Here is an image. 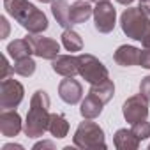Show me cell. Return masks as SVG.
<instances>
[{
    "label": "cell",
    "instance_id": "6da1fadb",
    "mask_svg": "<svg viewBox=\"0 0 150 150\" xmlns=\"http://www.w3.org/2000/svg\"><path fill=\"white\" fill-rule=\"evenodd\" d=\"M4 7L28 34H42L50 27L46 14L28 0H4Z\"/></svg>",
    "mask_w": 150,
    "mask_h": 150
},
{
    "label": "cell",
    "instance_id": "7a4b0ae2",
    "mask_svg": "<svg viewBox=\"0 0 150 150\" xmlns=\"http://www.w3.org/2000/svg\"><path fill=\"white\" fill-rule=\"evenodd\" d=\"M50 96L44 90H35L30 99V108L23 124V132L28 138H41L50 125Z\"/></svg>",
    "mask_w": 150,
    "mask_h": 150
},
{
    "label": "cell",
    "instance_id": "3957f363",
    "mask_svg": "<svg viewBox=\"0 0 150 150\" xmlns=\"http://www.w3.org/2000/svg\"><path fill=\"white\" fill-rule=\"evenodd\" d=\"M72 143L74 146H78L81 150H96V148L104 150L106 148L104 131L99 124L92 122L90 118H83V122H80V125L74 131Z\"/></svg>",
    "mask_w": 150,
    "mask_h": 150
},
{
    "label": "cell",
    "instance_id": "277c9868",
    "mask_svg": "<svg viewBox=\"0 0 150 150\" xmlns=\"http://www.w3.org/2000/svg\"><path fill=\"white\" fill-rule=\"evenodd\" d=\"M122 32L132 41H143L146 34H150V16L145 14L139 7H129L120 16Z\"/></svg>",
    "mask_w": 150,
    "mask_h": 150
},
{
    "label": "cell",
    "instance_id": "5b68a950",
    "mask_svg": "<svg viewBox=\"0 0 150 150\" xmlns=\"http://www.w3.org/2000/svg\"><path fill=\"white\" fill-rule=\"evenodd\" d=\"M78 64H80V76L90 85H97L110 78L108 67L97 57H94L90 53L78 55Z\"/></svg>",
    "mask_w": 150,
    "mask_h": 150
},
{
    "label": "cell",
    "instance_id": "8992f818",
    "mask_svg": "<svg viewBox=\"0 0 150 150\" xmlns=\"http://www.w3.org/2000/svg\"><path fill=\"white\" fill-rule=\"evenodd\" d=\"M25 97L23 85L14 78H6L0 81V108L16 110Z\"/></svg>",
    "mask_w": 150,
    "mask_h": 150
},
{
    "label": "cell",
    "instance_id": "52a82bcc",
    "mask_svg": "<svg viewBox=\"0 0 150 150\" xmlns=\"http://www.w3.org/2000/svg\"><path fill=\"white\" fill-rule=\"evenodd\" d=\"M117 25V9L110 0L96 4L94 7V27L99 34H110L113 32Z\"/></svg>",
    "mask_w": 150,
    "mask_h": 150
},
{
    "label": "cell",
    "instance_id": "ba28073f",
    "mask_svg": "<svg viewBox=\"0 0 150 150\" xmlns=\"http://www.w3.org/2000/svg\"><path fill=\"white\" fill-rule=\"evenodd\" d=\"M148 103L150 101L143 94H136V96L127 97V101L122 106V113H124L125 122L132 125V124H136L139 120H146V117H148Z\"/></svg>",
    "mask_w": 150,
    "mask_h": 150
},
{
    "label": "cell",
    "instance_id": "9c48e42d",
    "mask_svg": "<svg viewBox=\"0 0 150 150\" xmlns=\"http://www.w3.org/2000/svg\"><path fill=\"white\" fill-rule=\"evenodd\" d=\"M27 39L32 44L34 55L39 57V58L55 60L60 55V44L51 37H44V35H39V34H28Z\"/></svg>",
    "mask_w": 150,
    "mask_h": 150
},
{
    "label": "cell",
    "instance_id": "30bf717a",
    "mask_svg": "<svg viewBox=\"0 0 150 150\" xmlns=\"http://www.w3.org/2000/svg\"><path fill=\"white\" fill-rule=\"evenodd\" d=\"M58 97L65 104H78L83 99V87L78 80H74V76H69L60 81L58 85Z\"/></svg>",
    "mask_w": 150,
    "mask_h": 150
},
{
    "label": "cell",
    "instance_id": "8fae6325",
    "mask_svg": "<svg viewBox=\"0 0 150 150\" xmlns=\"http://www.w3.org/2000/svg\"><path fill=\"white\" fill-rule=\"evenodd\" d=\"M21 117L16 110H2L0 113V132L6 138H14L23 131Z\"/></svg>",
    "mask_w": 150,
    "mask_h": 150
},
{
    "label": "cell",
    "instance_id": "7c38bea8",
    "mask_svg": "<svg viewBox=\"0 0 150 150\" xmlns=\"http://www.w3.org/2000/svg\"><path fill=\"white\" fill-rule=\"evenodd\" d=\"M51 69L57 74L64 76V78L76 76V74H80L78 57H74V55H58L55 60H51Z\"/></svg>",
    "mask_w": 150,
    "mask_h": 150
},
{
    "label": "cell",
    "instance_id": "4fadbf2b",
    "mask_svg": "<svg viewBox=\"0 0 150 150\" xmlns=\"http://www.w3.org/2000/svg\"><path fill=\"white\" fill-rule=\"evenodd\" d=\"M139 53H141L139 48L131 44H122L113 53V58L122 67H132V65H139Z\"/></svg>",
    "mask_w": 150,
    "mask_h": 150
},
{
    "label": "cell",
    "instance_id": "5bb4252c",
    "mask_svg": "<svg viewBox=\"0 0 150 150\" xmlns=\"http://www.w3.org/2000/svg\"><path fill=\"white\" fill-rule=\"evenodd\" d=\"M90 16H94V7L90 6V0H76V2L71 6V23H72V27L85 23Z\"/></svg>",
    "mask_w": 150,
    "mask_h": 150
},
{
    "label": "cell",
    "instance_id": "9a60e30c",
    "mask_svg": "<svg viewBox=\"0 0 150 150\" xmlns=\"http://www.w3.org/2000/svg\"><path fill=\"white\" fill-rule=\"evenodd\" d=\"M51 13H53V18L57 20V23L67 30V28H72V23H71V6L67 0H55L51 2Z\"/></svg>",
    "mask_w": 150,
    "mask_h": 150
},
{
    "label": "cell",
    "instance_id": "2e32d148",
    "mask_svg": "<svg viewBox=\"0 0 150 150\" xmlns=\"http://www.w3.org/2000/svg\"><path fill=\"white\" fill-rule=\"evenodd\" d=\"M103 106H104V103H103L99 97H96L94 94H88V96H87L85 99H81V103H80V113H81L83 118L94 120V118H97V117L103 113Z\"/></svg>",
    "mask_w": 150,
    "mask_h": 150
},
{
    "label": "cell",
    "instance_id": "e0dca14e",
    "mask_svg": "<svg viewBox=\"0 0 150 150\" xmlns=\"http://www.w3.org/2000/svg\"><path fill=\"white\" fill-rule=\"evenodd\" d=\"M113 145L118 150H136L139 146V139L132 129H118L113 136Z\"/></svg>",
    "mask_w": 150,
    "mask_h": 150
},
{
    "label": "cell",
    "instance_id": "ac0fdd59",
    "mask_svg": "<svg viewBox=\"0 0 150 150\" xmlns=\"http://www.w3.org/2000/svg\"><path fill=\"white\" fill-rule=\"evenodd\" d=\"M7 53L13 60H20V58H25V57H30L34 55V50H32V44L28 42L27 37L23 39H14L7 44Z\"/></svg>",
    "mask_w": 150,
    "mask_h": 150
},
{
    "label": "cell",
    "instance_id": "d6986e66",
    "mask_svg": "<svg viewBox=\"0 0 150 150\" xmlns=\"http://www.w3.org/2000/svg\"><path fill=\"white\" fill-rule=\"evenodd\" d=\"M48 131L51 132L53 138H65L69 134V122H67L65 115H62V113H51Z\"/></svg>",
    "mask_w": 150,
    "mask_h": 150
},
{
    "label": "cell",
    "instance_id": "ffe728a7",
    "mask_svg": "<svg viewBox=\"0 0 150 150\" xmlns=\"http://www.w3.org/2000/svg\"><path fill=\"white\" fill-rule=\"evenodd\" d=\"M88 94H94V96L99 97L104 104H108V103L113 99V96H115V85H113V81L108 78V80H104V81H101V83H97V85H90Z\"/></svg>",
    "mask_w": 150,
    "mask_h": 150
},
{
    "label": "cell",
    "instance_id": "44dd1931",
    "mask_svg": "<svg viewBox=\"0 0 150 150\" xmlns=\"http://www.w3.org/2000/svg\"><path fill=\"white\" fill-rule=\"evenodd\" d=\"M62 44L71 53L83 50V39H81V35L78 32H74L72 28H67V30L62 32Z\"/></svg>",
    "mask_w": 150,
    "mask_h": 150
},
{
    "label": "cell",
    "instance_id": "7402d4cb",
    "mask_svg": "<svg viewBox=\"0 0 150 150\" xmlns=\"http://www.w3.org/2000/svg\"><path fill=\"white\" fill-rule=\"evenodd\" d=\"M37 69V64L32 57H25V58H20V60H14V65H13V71L18 76H23V78H30L32 74L35 72Z\"/></svg>",
    "mask_w": 150,
    "mask_h": 150
},
{
    "label": "cell",
    "instance_id": "603a6c76",
    "mask_svg": "<svg viewBox=\"0 0 150 150\" xmlns=\"http://www.w3.org/2000/svg\"><path fill=\"white\" fill-rule=\"evenodd\" d=\"M131 129H132V132L136 134V138H138L139 141L150 138V122H146V120H139V122L132 124Z\"/></svg>",
    "mask_w": 150,
    "mask_h": 150
},
{
    "label": "cell",
    "instance_id": "cb8c5ba5",
    "mask_svg": "<svg viewBox=\"0 0 150 150\" xmlns=\"http://www.w3.org/2000/svg\"><path fill=\"white\" fill-rule=\"evenodd\" d=\"M139 94H143L150 101V74L145 76V78H141V81H139Z\"/></svg>",
    "mask_w": 150,
    "mask_h": 150
},
{
    "label": "cell",
    "instance_id": "d4e9b609",
    "mask_svg": "<svg viewBox=\"0 0 150 150\" xmlns=\"http://www.w3.org/2000/svg\"><path fill=\"white\" fill-rule=\"evenodd\" d=\"M139 65L143 69H150V50L145 48L141 53H139Z\"/></svg>",
    "mask_w": 150,
    "mask_h": 150
},
{
    "label": "cell",
    "instance_id": "484cf974",
    "mask_svg": "<svg viewBox=\"0 0 150 150\" xmlns=\"http://www.w3.org/2000/svg\"><path fill=\"white\" fill-rule=\"evenodd\" d=\"M2 62H4V65H2V80H6V78H9V74L13 72L14 74V71H13V65H9V60H7V57H4L2 58Z\"/></svg>",
    "mask_w": 150,
    "mask_h": 150
},
{
    "label": "cell",
    "instance_id": "4316f807",
    "mask_svg": "<svg viewBox=\"0 0 150 150\" xmlns=\"http://www.w3.org/2000/svg\"><path fill=\"white\" fill-rule=\"evenodd\" d=\"M41 148H55V145L51 143V141H39V143H35L34 145V150H41Z\"/></svg>",
    "mask_w": 150,
    "mask_h": 150
},
{
    "label": "cell",
    "instance_id": "83f0119b",
    "mask_svg": "<svg viewBox=\"0 0 150 150\" xmlns=\"http://www.w3.org/2000/svg\"><path fill=\"white\" fill-rule=\"evenodd\" d=\"M139 9H141L145 14L150 16V0H141V2H139Z\"/></svg>",
    "mask_w": 150,
    "mask_h": 150
},
{
    "label": "cell",
    "instance_id": "f1b7e54d",
    "mask_svg": "<svg viewBox=\"0 0 150 150\" xmlns=\"http://www.w3.org/2000/svg\"><path fill=\"white\" fill-rule=\"evenodd\" d=\"M0 23H2V27H4V35H2V39H6L7 35H9V23H7V20L2 16L0 18Z\"/></svg>",
    "mask_w": 150,
    "mask_h": 150
},
{
    "label": "cell",
    "instance_id": "f546056e",
    "mask_svg": "<svg viewBox=\"0 0 150 150\" xmlns=\"http://www.w3.org/2000/svg\"><path fill=\"white\" fill-rule=\"evenodd\" d=\"M2 150H23L21 145H4Z\"/></svg>",
    "mask_w": 150,
    "mask_h": 150
},
{
    "label": "cell",
    "instance_id": "4dcf8cb0",
    "mask_svg": "<svg viewBox=\"0 0 150 150\" xmlns=\"http://www.w3.org/2000/svg\"><path fill=\"white\" fill-rule=\"evenodd\" d=\"M141 44H143V48H148V50H150V34L145 35V39L141 41Z\"/></svg>",
    "mask_w": 150,
    "mask_h": 150
},
{
    "label": "cell",
    "instance_id": "1f68e13d",
    "mask_svg": "<svg viewBox=\"0 0 150 150\" xmlns=\"http://www.w3.org/2000/svg\"><path fill=\"white\" fill-rule=\"evenodd\" d=\"M117 2H118V4H122V6H131L134 0H117Z\"/></svg>",
    "mask_w": 150,
    "mask_h": 150
},
{
    "label": "cell",
    "instance_id": "d6a6232c",
    "mask_svg": "<svg viewBox=\"0 0 150 150\" xmlns=\"http://www.w3.org/2000/svg\"><path fill=\"white\" fill-rule=\"evenodd\" d=\"M37 2H42V4H51V2H55V0H37Z\"/></svg>",
    "mask_w": 150,
    "mask_h": 150
},
{
    "label": "cell",
    "instance_id": "836d02e7",
    "mask_svg": "<svg viewBox=\"0 0 150 150\" xmlns=\"http://www.w3.org/2000/svg\"><path fill=\"white\" fill-rule=\"evenodd\" d=\"M90 2H94V4H99V2H104V0H90Z\"/></svg>",
    "mask_w": 150,
    "mask_h": 150
},
{
    "label": "cell",
    "instance_id": "e575fe53",
    "mask_svg": "<svg viewBox=\"0 0 150 150\" xmlns=\"http://www.w3.org/2000/svg\"><path fill=\"white\" fill-rule=\"evenodd\" d=\"M148 150H150V145H148Z\"/></svg>",
    "mask_w": 150,
    "mask_h": 150
},
{
    "label": "cell",
    "instance_id": "d590c367",
    "mask_svg": "<svg viewBox=\"0 0 150 150\" xmlns=\"http://www.w3.org/2000/svg\"><path fill=\"white\" fill-rule=\"evenodd\" d=\"M139 2H141V0H139Z\"/></svg>",
    "mask_w": 150,
    "mask_h": 150
}]
</instances>
